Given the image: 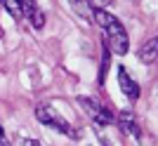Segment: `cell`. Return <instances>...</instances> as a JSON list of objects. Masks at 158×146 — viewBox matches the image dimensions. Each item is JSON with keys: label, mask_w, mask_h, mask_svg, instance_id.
<instances>
[{"label": "cell", "mask_w": 158, "mask_h": 146, "mask_svg": "<svg viewBox=\"0 0 158 146\" xmlns=\"http://www.w3.org/2000/svg\"><path fill=\"white\" fill-rule=\"evenodd\" d=\"M90 2H92V5L97 7V10H104V7H109V5H111V0H90Z\"/></svg>", "instance_id": "11"}, {"label": "cell", "mask_w": 158, "mask_h": 146, "mask_svg": "<svg viewBox=\"0 0 158 146\" xmlns=\"http://www.w3.org/2000/svg\"><path fill=\"white\" fill-rule=\"evenodd\" d=\"M71 10L76 12V17H80L83 21H92V7H90V0H69Z\"/></svg>", "instance_id": "8"}, {"label": "cell", "mask_w": 158, "mask_h": 146, "mask_svg": "<svg viewBox=\"0 0 158 146\" xmlns=\"http://www.w3.org/2000/svg\"><path fill=\"white\" fill-rule=\"evenodd\" d=\"M0 137H2V130H0Z\"/></svg>", "instance_id": "14"}, {"label": "cell", "mask_w": 158, "mask_h": 146, "mask_svg": "<svg viewBox=\"0 0 158 146\" xmlns=\"http://www.w3.org/2000/svg\"><path fill=\"white\" fill-rule=\"evenodd\" d=\"M0 146H10V141H7L5 137H0Z\"/></svg>", "instance_id": "13"}, {"label": "cell", "mask_w": 158, "mask_h": 146, "mask_svg": "<svg viewBox=\"0 0 158 146\" xmlns=\"http://www.w3.org/2000/svg\"><path fill=\"white\" fill-rule=\"evenodd\" d=\"M139 59L144 64H153L158 59V38H149L144 45L139 47Z\"/></svg>", "instance_id": "7"}, {"label": "cell", "mask_w": 158, "mask_h": 146, "mask_svg": "<svg viewBox=\"0 0 158 146\" xmlns=\"http://www.w3.org/2000/svg\"><path fill=\"white\" fill-rule=\"evenodd\" d=\"M118 85H120V92L125 94L130 101H137L139 99V85L130 78L125 66H118Z\"/></svg>", "instance_id": "4"}, {"label": "cell", "mask_w": 158, "mask_h": 146, "mask_svg": "<svg viewBox=\"0 0 158 146\" xmlns=\"http://www.w3.org/2000/svg\"><path fill=\"white\" fill-rule=\"evenodd\" d=\"M118 125L123 127L130 137H135V139H139V137H142V130H139V125H137V120H135V116H132L130 108L118 111Z\"/></svg>", "instance_id": "6"}, {"label": "cell", "mask_w": 158, "mask_h": 146, "mask_svg": "<svg viewBox=\"0 0 158 146\" xmlns=\"http://www.w3.org/2000/svg\"><path fill=\"white\" fill-rule=\"evenodd\" d=\"M21 146H43V144L35 141V139H24V141H21Z\"/></svg>", "instance_id": "12"}, {"label": "cell", "mask_w": 158, "mask_h": 146, "mask_svg": "<svg viewBox=\"0 0 158 146\" xmlns=\"http://www.w3.org/2000/svg\"><path fill=\"white\" fill-rule=\"evenodd\" d=\"M5 10L12 14L17 21L24 19V10H21V2H19V0H5Z\"/></svg>", "instance_id": "10"}, {"label": "cell", "mask_w": 158, "mask_h": 146, "mask_svg": "<svg viewBox=\"0 0 158 146\" xmlns=\"http://www.w3.org/2000/svg\"><path fill=\"white\" fill-rule=\"evenodd\" d=\"M78 104L85 108V113L92 118L94 125H99V127H106V125H111L113 120H116V118H113V113L106 111V108L102 106L97 99H90V97H78Z\"/></svg>", "instance_id": "3"}, {"label": "cell", "mask_w": 158, "mask_h": 146, "mask_svg": "<svg viewBox=\"0 0 158 146\" xmlns=\"http://www.w3.org/2000/svg\"><path fill=\"white\" fill-rule=\"evenodd\" d=\"M109 64H111V50H109V45L104 43V54H102V68H99V85H104L106 80V71H109Z\"/></svg>", "instance_id": "9"}, {"label": "cell", "mask_w": 158, "mask_h": 146, "mask_svg": "<svg viewBox=\"0 0 158 146\" xmlns=\"http://www.w3.org/2000/svg\"><path fill=\"white\" fill-rule=\"evenodd\" d=\"M92 21L104 28V43L109 45L111 52H116V54H125L127 52V47H130L127 31H125V26H123L113 14H109L106 10H94Z\"/></svg>", "instance_id": "1"}, {"label": "cell", "mask_w": 158, "mask_h": 146, "mask_svg": "<svg viewBox=\"0 0 158 146\" xmlns=\"http://www.w3.org/2000/svg\"><path fill=\"white\" fill-rule=\"evenodd\" d=\"M35 120H38V123H43V125H47V127H54L57 132L66 134V137H71V139H78V137H80V134L73 130L71 123H69L64 116H59L52 106H43V104H40V106H35Z\"/></svg>", "instance_id": "2"}, {"label": "cell", "mask_w": 158, "mask_h": 146, "mask_svg": "<svg viewBox=\"0 0 158 146\" xmlns=\"http://www.w3.org/2000/svg\"><path fill=\"white\" fill-rule=\"evenodd\" d=\"M0 2H2V0H0Z\"/></svg>", "instance_id": "15"}, {"label": "cell", "mask_w": 158, "mask_h": 146, "mask_svg": "<svg viewBox=\"0 0 158 146\" xmlns=\"http://www.w3.org/2000/svg\"><path fill=\"white\" fill-rule=\"evenodd\" d=\"M19 2H21V10H24V17L31 21L33 28H43L45 26V14L38 10L35 0H19Z\"/></svg>", "instance_id": "5"}]
</instances>
